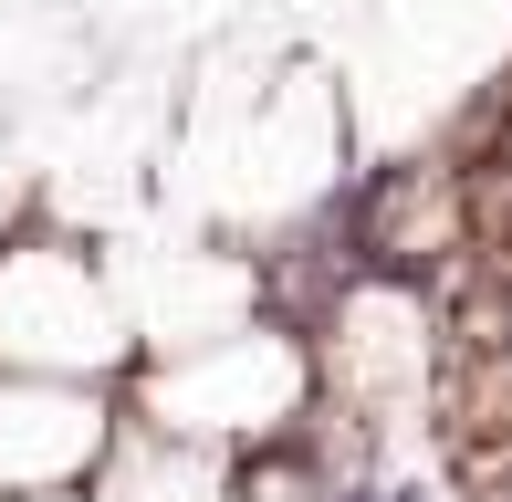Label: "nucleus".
<instances>
[{"label":"nucleus","instance_id":"f257e3e1","mask_svg":"<svg viewBox=\"0 0 512 502\" xmlns=\"http://www.w3.org/2000/svg\"><path fill=\"white\" fill-rule=\"evenodd\" d=\"M115 398L189 429V440H220L230 461H251V450L293 440L324 408V356H314V335H283V325L251 314V325L189 335V346H147L115 377Z\"/></svg>","mask_w":512,"mask_h":502},{"label":"nucleus","instance_id":"f03ea898","mask_svg":"<svg viewBox=\"0 0 512 502\" xmlns=\"http://www.w3.org/2000/svg\"><path fill=\"white\" fill-rule=\"evenodd\" d=\"M126 314L84 241H0V377H126Z\"/></svg>","mask_w":512,"mask_h":502},{"label":"nucleus","instance_id":"7ed1b4c3","mask_svg":"<svg viewBox=\"0 0 512 502\" xmlns=\"http://www.w3.org/2000/svg\"><path fill=\"white\" fill-rule=\"evenodd\" d=\"M115 440L105 377H0V492H84Z\"/></svg>","mask_w":512,"mask_h":502},{"label":"nucleus","instance_id":"20e7f679","mask_svg":"<svg viewBox=\"0 0 512 502\" xmlns=\"http://www.w3.org/2000/svg\"><path fill=\"white\" fill-rule=\"evenodd\" d=\"M230 482H241V461L220 440H189V429H168V419L115 398V440H105L84 492L95 502H230Z\"/></svg>","mask_w":512,"mask_h":502},{"label":"nucleus","instance_id":"39448f33","mask_svg":"<svg viewBox=\"0 0 512 502\" xmlns=\"http://www.w3.org/2000/svg\"><path fill=\"white\" fill-rule=\"evenodd\" d=\"M387 502H439V492H429V471H398V482H387Z\"/></svg>","mask_w":512,"mask_h":502},{"label":"nucleus","instance_id":"423d86ee","mask_svg":"<svg viewBox=\"0 0 512 502\" xmlns=\"http://www.w3.org/2000/svg\"><path fill=\"white\" fill-rule=\"evenodd\" d=\"M0 502H95V492H0Z\"/></svg>","mask_w":512,"mask_h":502}]
</instances>
